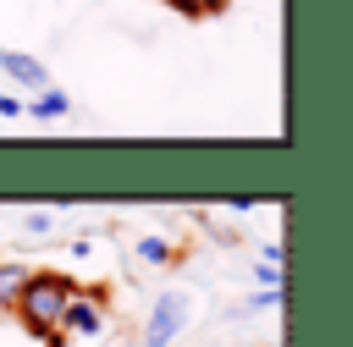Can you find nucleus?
Segmentation results:
<instances>
[{"mask_svg":"<svg viewBox=\"0 0 353 347\" xmlns=\"http://www.w3.org/2000/svg\"><path fill=\"white\" fill-rule=\"evenodd\" d=\"M0 116H22V99H17V94H6V88H0Z\"/></svg>","mask_w":353,"mask_h":347,"instance_id":"9b49d317","label":"nucleus"},{"mask_svg":"<svg viewBox=\"0 0 353 347\" xmlns=\"http://www.w3.org/2000/svg\"><path fill=\"white\" fill-rule=\"evenodd\" d=\"M28 275H33V264H22V259H0V314H11V303H17V292H22Z\"/></svg>","mask_w":353,"mask_h":347,"instance_id":"423d86ee","label":"nucleus"},{"mask_svg":"<svg viewBox=\"0 0 353 347\" xmlns=\"http://www.w3.org/2000/svg\"><path fill=\"white\" fill-rule=\"evenodd\" d=\"M259 286H281V264H265L259 259Z\"/></svg>","mask_w":353,"mask_h":347,"instance_id":"9d476101","label":"nucleus"},{"mask_svg":"<svg viewBox=\"0 0 353 347\" xmlns=\"http://www.w3.org/2000/svg\"><path fill=\"white\" fill-rule=\"evenodd\" d=\"M132 253H138L143 264H160V270H165V264H176V248H171L165 237H138V248H132Z\"/></svg>","mask_w":353,"mask_h":347,"instance_id":"0eeeda50","label":"nucleus"},{"mask_svg":"<svg viewBox=\"0 0 353 347\" xmlns=\"http://www.w3.org/2000/svg\"><path fill=\"white\" fill-rule=\"evenodd\" d=\"M105 325H110V286H83L77 281V292H72V303H66V314H61V336L66 341H99L105 336Z\"/></svg>","mask_w":353,"mask_h":347,"instance_id":"f03ea898","label":"nucleus"},{"mask_svg":"<svg viewBox=\"0 0 353 347\" xmlns=\"http://www.w3.org/2000/svg\"><path fill=\"white\" fill-rule=\"evenodd\" d=\"M22 116H33V121H61V116H72V99L50 83V88H39L33 99H22Z\"/></svg>","mask_w":353,"mask_h":347,"instance_id":"39448f33","label":"nucleus"},{"mask_svg":"<svg viewBox=\"0 0 353 347\" xmlns=\"http://www.w3.org/2000/svg\"><path fill=\"white\" fill-rule=\"evenodd\" d=\"M22 231H28V237H50V231H55V215H50V209H28V215H22Z\"/></svg>","mask_w":353,"mask_h":347,"instance_id":"1a4fd4ad","label":"nucleus"},{"mask_svg":"<svg viewBox=\"0 0 353 347\" xmlns=\"http://www.w3.org/2000/svg\"><path fill=\"white\" fill-rule=\"evenodd\" d=\"M72 292H77V275H66V270H33V275L22 281V292H17L11 314L22 319V330H28L33 341H44V336L61 325V314H66Z\"/></svg>","mask_w":353,"mask_h":347,"instance_id":"f257e3e1","label":"nucleus"},{"mask_svg":"<svg viewBox=\"0 0 353 347\" xmlns=\"http://www.w3.org/2000/svg\"><path fill=\"white\" fill-rule=\"evenodd\" d=\"M188 325V292H160L143 325V347H171V336Z\"/></svg>","mask_w":353,"mask_h":347,"instance_id":"7ed1b4c3","label":"nucleus"},{"mask_svg":"<svg viewBox=\"0 0 353 347\" xmlns=\"http://www.w3.org/2000/svg\"><path fill=\"white\" fill-rule=\"evenodd\" d=\"M0 72H6L17 88H28V94L50 88V66H44L39 55H28V50H0Z\"/></svg>","mask_w":353,"mask_h":347,"instance_id":"20e7f679","label":"nucleus"},{"mask_svg":"<svg viewBox=\"0 0 353 347\" xmlns=\"http://www.w3.org/2000/svg\"><path fill=\"white\" fill-rule=\"evenodd\" d=\"M88 347H99V341H88ZM121 347H132V341H121Z\"/></svg>","mask_w":353,"mask_h":347,"instance_id":"f8f14e48","label":"nucleus"},{"mask_svg":"<svg viewBox=\"0 0 353 347\" xmlns=\"http://www.w3.org/2000/svg\"><path fill=\"white\" fill-rule=\"evenodd\" d=\"M171 11H182V17H215V11H226V0H165Z\"/></svg>","mask_w":353,"mask_h":347,"instance_id":"6e6552de","label":"nucleus"}]
</instances>
